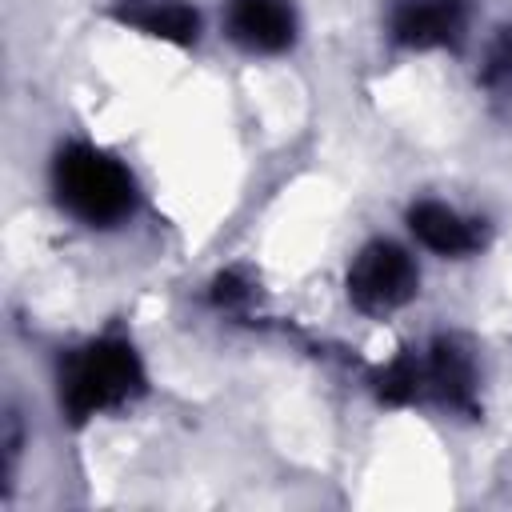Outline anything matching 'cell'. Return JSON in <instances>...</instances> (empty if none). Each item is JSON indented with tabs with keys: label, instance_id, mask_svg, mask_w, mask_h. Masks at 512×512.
<instances>
[{
	"label": "cell",
	"instance_id": "2",
	"mask_svg": "<svg viewBox=\"0 0 512 512\" xmlns=\"http://www.w3.org/2000/svg\"><path fill=\"white\" fill-rule=\"evenodd\" d=\"M140 360L128 344L120 340H100L76 352L60 376V400L72 420H88L132 392H140Z\"/></svg>",
	"mask_w": 512,
	"mask_h": 512
},
{
	"label": "cell",
	"instance_id": "7",
	"mask_svg": "<svg viewBox=\"0 0 512 512\" xmlns=\"http://www.w3.org/2000/svg\"><path fill=\"white\" fill-rule=\"evenodd\" d=\"M136 28H144L148 36H160V40H172V44H188L196 40V12L180 0H148L144 8H132L124 12Z\"/></svg>",
	"mask_w": 512,
	"mask_h": 512
},
{
	"label": "cell",
	"instance_id": "1",
	"mask_svg": "<svg viewBox=\"0 0 512 512\" xmlns=\"http://www.w3.org/2000/svg\"><path fill=\"white\" fill-rule=\"evenodd\" d=\"M56 192L60 204L88 224H112L132 208V176L112 156L84 144L56 156Z\"/></svg>",
	"mask_w": 512,
	"mask_h": 512
},
{
	"label": "cell",
	"instance_id": "6",
	"mask_svg": "<svg viewBox=\"0 0 512 512\" xmlns=\"http://www.w3.org/2000/svg\"><path fill=\"white\" fill-rule=\"evenodd\" d=\"M408 220H412V232L420 236V244H428L432 252L456 256V252H468L480 244V232L444 204H416L408 212Z\"/></svg>",
	"mask_w": 512,
	"mask_h": 512
},
{
	"label": "cell",
	"instance_id": "9",
	"mask_svg": "<svg viewBox=\"0 0 512 512\" xmlns=\"http://www.w3.org/2000/svg\"><path fill=\"white\" fill-rule=\"evenodd\" d=\"M416 388H420V372H416L412 360H396V364L380 376V392H384L388 400H408V396H416Z\"/></svg>",
	"mask_w": 512,
	"mask_h": 512
},
{
	"label": "cell",
	"instance_id": "3",
	"mask_svg": "<svg viewBox=\"0 0 512 512\" xmlns=\"http://www.w3.org/2000/svg\"><path fill=\"white\" fill-rule=\"evenodd\" d=\"M412 292H416V264L396 244L376 240L348 268V296L360 312H372V316L392 312L408 304Z\"/></svg>",
	"mask_w": 512,
	"mask_h": 512
},
{
	"label": "cell",
	"instance_id": "4",
	"mask_svg": "<svg viewBox=\"0 0 512 512\" xmlns=\"http://www.w3.org/2000/svg\"><path fill=\"white\" fill-rule=\"evenodd\" d=\"M228 28H232L236 44H244L248 52H280L292 44L296 16H292L288 0H236Z\"/></svg>",
	"mask_w": 512,
	"mask_h": 512
},
{
	"label": "cell",
	"instance_id": "5",
	"mask_svg": "<svg viewBox=\"0 0 512 512\" xmlns=\"http://www.w3.org/2000/svg\"><path fill=\"white\" fill-rule=\"evenodd\" d=\"M464 28V4L460 0H404L396 8L392 32L400 44L412 48H432L456 40Z\"/></svg>",
	"mask_w": 512,
	"mask_h": 512
},
{
	"label": "cell",
	"instance_id": "8",
	"mask_svg": "<svg viewBox=\"0 0 512 512\" xmlns=\"http://www.w3.org/2000/svg\"><path fill=\"white\" fill-rule=\"evenodd\" d=\"M428 384H436V392L448 404H468L472 396V364L456 344H436L432 360H428Z\"/></svg>",
	"mask_w": 512,
	"mask_h": 512
}]
</instances>
